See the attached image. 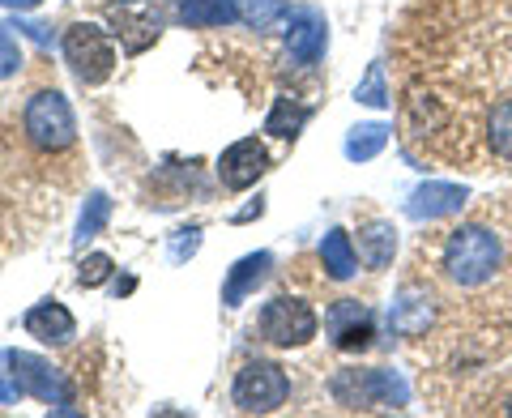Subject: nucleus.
<instances>
[{
  "label": "nucleus",
  "instance_id": "11",
  "mask_svg": "<svg viewBox=\"0 0 512 418\" xmlns=\"http://www.w3.org/2000/svg\"><path fill=\"white\" fill-rule=\"evenodd\" d=\"M265 171H269V154H265V146L256 137L235 141V146H227V150H222V158H218V180L227 184L231 192L252 188Z\"/></svg>",
  "mask_w": 512,
  "mask_h": 418
},
{
  "label": "nucleus",
  "instance_id": "23",
  "mask_svg": "<svg viewBox=\"0 0 512 418\" xmlns=\"http://www.w3.org/2000/svg\"><path fill=\"white\" fill-rule=\"evenodd\" d=\"M487 141H491V150L500 154L504 163H512V99H504L487 116Z\"/></svg>",
  "mask_w": 512,
  "mask_h": 418
},
{
  "label": "nucleus",
  "instance_id": "7",
  "mask_svg": "<svg viewBox=\"0 0 512 418\" xmlns=\"http://www.w3.org/2000/svg\"><path fill=\"white\" fill-rule=\"evenodd\" d=\"M5 363L13 367V384H18V393L43 401V406H56L64 414H73L69 410L73 389H69V380H64L60 367H52V363L39 359V355H26V350H9Z\"/></svg>",
  "mask_w": 512,
  "mask_h": 418
},
{
  "label": "nucleus",
  "instance_id": "8",
  "mask_svg": "<svg viewBox=\"0 0 512 418\" xmlns=\"http://www.w3.org/2000/svg\"><path fill=\"white\" fill-rule=\"evenodd\" d=\"M325 47H329V22L316 5H299L286 13V56H291V64L312 69L325 56Z\"/></svg>",
  "mask_w": 512,
  "mask_h": 418
},
{
  "label": "nucleus",
  "instance_id": "21",
  "mask_svg": "<svg viewBox=\"0 0 512 418\" xmlns=\"http://www.w3.org/2000/svg\"><path fill=\"white\" fill-rule=\"evenodd\" d=\"M384 146H389V128L359 124V128H350V137H346V158L350 163H367V158H376Z\"/></svg>",
  "mask_w": 512,
  "mask_h": 418
},
{
  "label": "nucleus",
  "instance_id": "32",
  "mask_svg": "<svg viewBox=\"0 0 512 418\" xmlns=\"http://www.w3.org/2000/svg\"><path fill=\"white\" fill-rule=\"evenodd\" d=\"M504 410H508V414H512V397H508V406H504Z\"/></svg>",
  "mask_w": 512,
  "mask_h": 418
},
{
  "label": "nucleus",
  "instance_id": "19",
  "mask_svg": "<svg viewBox=\"0 0 512 418\" xmlns=\"http://www.w3.org/2000/svg\"><path fill=\"white\" fill-rule=\"evenodd\" d=\"M308 116H312V107H303L299 99H291V94H282V99H274V107H269V116H265V133L291 141V137H299V128L308 124Z\"/></svg>",
  "mask_w": 512,
  "mask_h": 418
},
{
  "label": "nucleus",
  "instance_id": "27",
  "mask_svg": "<svg viewBox=\"0 0 512 418\" xmlns=\"http://www.w3.org/2000/svg\"><path fill=\"white\" fill-rule=\"evenodd\" d=\"M197 248H201V227H180L171 235V244H167V256L175 265H184L188 256H197Z\"/></svg>",
  "mask_w": 512,
  "mask_h": 418
},
{
  "label": "nucleus",
  "instance_id": "18",
  "mask_svg": "<svg viewBox=\"0 0 512 418\" xmlns=\"http://www.w3.org/2000/svg\"><path fill=\"white\" fill-rule=\"evenodd\" d=\"M175 18L192 30H214V26L239 22V13H235V0H175Z\"/></svg>",
  "mask_w": 512,
  "mask_h": 418
},
{
  "label": "nucleus",
  "instance_id": "16",
  "mask_svg": "<svg viewBox=\"0 0 512 418\" xmlns=\"http://www.w3.org/2000/svg\"><path fill=\"white\" fill-rule=\"evenodd\" d=\"M320 265H325L333 282H350L359 273V248L342 227L325 231V239H320Z\"/></svg>",
  "mask_w": 512,
  "mask_h": 418
},
{
  "label": "nucleus",
  "instance_id": "30",
  "mask_svg": "<svg viewBox=\"0 0 512 418\" xmlns=\"http://www.w3.org/2000/svg\"><path fill=\"white\" fill-rule=\"evenodd\" d=\"M39 5H43V0H0V9H13V13H30Z\"/></svg>",
  "mask_w": 512,
  "mask_h": 418
},
{
  "label": "nucleus",
  "instance_id": "1",
  "mask_svg": "<svg viewBox=\"0 0 512 418\" xmlns=\"http://www.w3.org/2000/svg\"><path fill=\"white\" fill-rule=\"evenodd\" d=\"M500 269H504V244H500V235L495 231L474 227V222L470 227L448 231V239H444V273L457 286H466V291L487 286Z\"/></svg>",
  "mask_w": 512,
  "mask_h": 418
},
{
  "label": "nucleus",
  "instance_id": "24",
  "mask_svg": "<svg viewBox=\"0 0 512 418\" xmlns=\"http://www.w3.org/2000/svg\"><path fill=\"white\" fill-rule=\"evenodd\" d=\"M355 99L363 103V107H389L393 99H389V86H384V64H367V77L355 86Z\"/></svg>",
  "mask_w": 512,
  "mask_h": 418
},
{
  "label": "nucleus",
  "instance_id": "22",
  "mask_svg": "<svg viewBox=\"0 0 512 418\" xmlns=\"http://www.w3.org/2000/svg\"><path fill=\"white\" fill-rule=\"evenodd\" d=\"M235 13L239 22L252 26V30H269L286 18V0H235Z\"/></svg>",
  "mask_w": 512,
  "mask_h": 418
},
{
  "label": "nucleus",
  "instance_id": "5",
  "mask_svg": "<svg viewBox=\"0 0 512 418\" xmlns=\"http://www.w3.org/2000/svg\"><path fill=\"white\" fill-rule=\"evenodd\" d=\"M286 397H291V376H286L278 363L256 359V363H244L235 372V384H231L235 410H244V414H274Z\"/></svg>",
  "mask_w": 512,
  "mask_h": 418
},
{
  "label": "nucleus",
  "instance_id": "15",
  "mask_svg": "<svg viewBox=\"0 0 512 418\" xmlns=\"http://www.w3.org/2000/svg\"><path fill=\"white\" fill-rule=\"evenodd\" d=\"M431 291H423V286H402V295L393 299V308H389V329L393 333H402V337H419L427 333L431 325Z\"/></svg>",
  "mask_w": 512,
  "mask_h": 418
},
{
  "label": "nucleus",
  "instance_id": "20",
  "mask_svg": "<svg viewBox=\"0 0 512 418\" xmlns=\"http://www.w3.org/2000/svg\"><path fill=\"white\" fill-rule=\"evenodd\" d=\"M107 222H111V197H107V192H90L86 205H82V214H77V235H73V244L82 248V244H90V239H99Z\"/></svg>",
  "mask_w": 512,
  "mask_h": 418
},
{
  "label": "nucleus",
  "instance_id": "31",
  "mask_svg": "<svg viewBox=\"0 0 512 418\" xmlns=\"http://www.w3.org/2000/svg\"><path fill=\"white\" fill-rule=\"evenodd\" d=\"M13 393H18V384H5V380H0V401H13Z\"/></svg>",
  "mask_w": 512,
  "mask_h": 418
},
{
  "label": "nucleus",
  "instance_id": "6",
  "mask_svg": "<svg viewBox=\"0 0 512 418\" xmlns=\"http://www.w3.org/2000/svg\"><path fill=\"white\" fill-rule=\"evenodd\" d=\"M261 337L269 346H282V350H291V346H308L316 329H320V320L312 312V303H303L295 295H278V299H269L265 308H261Z\"/></svg>",
  "mask_w": 512,
  "mask_h": 418
},
{
  "label": "nucleus",
  "instance_id": "28",
  "mask_svg": "<svg viewBox=\"0 0 512 418\" xmlns=\"http://www.w3.org/2000/svg\"><path fill=\"white\" fill-rule=\"evenodd\" d=\"M13 30H26L39 47H52V26H43V22H26L22 13H13Z\"/></svg>",
  "mask_w": 512,
  "mask_h": 418
},
{
  "label": "nucleus",
  "instance_id": "2",
  "mask_svg": "<svg viewBox=\"0 0 512 418\" xmlns=\"http://www.w3.org/2000/svg\"><path fill=\"white\" fill-rule=\"evenodd\" d=\"M329 393L346 410H406V380L384 367H342L329 380Z\"/></svg>",
  "mask_w": 512,
  "mask_h": 418
},
{
  "label": "nucleus",
  "instance_id": "25",
  "mask_svg": "<svg viewBox=\"0 0 512 418\" xmlns=\"http://www.w3.org/2000/svg\"><path fill=\"white\" fill-rule=\"evenodd\" d=\"M111 269H116V261H111L107 252H94V256H86V261L77 265V286L94 291V286H103L111 278Z\"/></svg>",
  "mask_w": 512,
  "mask_h": 418
},
{
  "label": "nucleus",
  "instance_id": "10",
  "mask_svg": "<svg viewBox=\"0 0 512 418\" xmlns=\"http://www.w3.org/2000/svg\"><path fill=\"white\" fill-rule=\"evenodd\" d=\"M325 333H329V342L338 350H346V355H359V350L372 346L376 320H372V312H367L359 299H338L325 312Z\"/></svg>",
  "mask_w": 512,
  "mask_h": 418
},
{
  "label": "nucleus",
  "instance_id": "17",
  "mask_svg": "<svg viewBox=\"0 0 512 418\" xmlns=\"http://www.w3.org/2000/svg\"><path fill=\"white\" fill-rule=\"evenodd\" d=\"M393 256H397V231H393V222H363L359 227V261L367 269H389L393 265Z\"/></svg>",
  "mask_w": 512,
  "mask_h": 418
},
{
  "label": "nucleus",
  "instance_id": "14",
  "mask_svg": "<svg viewBox=\"0 0 512 418\" xmlns=\"http://www.w3.org/2000/svg\"><path fill=\"white\" fill-rule=\"evenodd\" d=\"M269 269H274V256L269 252L239 256V261L227 269V282H222V303H227V308H239L248 295H256V286L269 278Z\"/></svg>",
  "mask_w": 512,
  "mask_h": 418
},
{
  "label": "nucleus",
  "instance_id": "29",
  "mask_svg": "<svg viewBox=\"0 0 512 418\" xmlns=\"http://www.w3.org/2000/svg\"><path fill=\"white\" fill-rule=\"evenodd\" d=\"M265 214V201L261 197H256V205H248V209H239V214L231 218V222H252V218H261Z\"/></svg>",
  "mask_w": 512,
  "mask_h": 418
},
{
  "label": "nucleus",
  "instance_id": "3",
  "mask_svg": "<svg viewBox=\"0 0 512 418\" xmlns=\"http://www.w3.org/2000/svg\"><path fill=\"white\" fill-rule=\"evenodd\" d=\"M22 128L30 146L47 154H60L77 141V116L60 90H39L22 111Z\"/></svg>",
  "mask_w": 512,
  "mask_h": 418
},
{
  "label": "nucleus",
  "instance_id": "4",
  "mask_svg": "<svg viewBox=\"0 0 512 418\" xmlns=\"http://www.w3.org/2000/svg\"><path fill=\"white\" fill-rule=\"evenodd\" d=\"M64 60H69L73 77L82 86H103L111 73H116V47H111L107 30L94 22H77L64 30Z\"/></svg>",
  "mask_w": 512,
  "mask_h": 418
},
{
  "label": "nucleus",
  "instance_id": "13",
  "mask_svg": "<svg viewBox=\"0 0 512 418\" xmlns=\"http://www.w3.org/2000/svg\"><path fill=\"white\" fill-rule=\"evenodd\" d=\"M22 329L30 337H39V342H47V346H69L77 337V320L60 299H43L22 316Z\"/></svg>",
  "mask_w": 512,
  "mask_h": 418
},
{
  "label": "nucleus",
  "instance_id": "12",
  "mask_svg": "<svg viewBox=\"0 0 512 418\" xmlns=\"http://www.w3.org/2000/svg\"><path fill=\"white\" fill-rule=\"evenodd\" d=\"M470 201V192L461 188V184H440V180H431L423 188H414L410 192V201H406V214L414 222H436V218H448V214H461V205Z\"/></svg>",
  "mask_w": 512,
  "mask_h": 418
},
{
  "label": "nucleus",
  "instance_id": "26",
  "mask_svg": "<svg viewBox=\"0 0 512 418\" xmlns=\"http://www.w3.org/2000/svg\"><path fill=\"white\" fill-rule=\"evenodd\" d=\"M18 73H22V47L9 35V26H0V82H9Z\"/></svg>",
  "mask_w": 512,
  "mask_h": 418
},
{
  "label": "nucleus",
  "instance_id": "9",
  "mask_svg": "<svg viewBox=\"0 0 512 418\" xmlns=\"http://www.w3.org/2000/svg\"><path fill=\"white\" fill-rule=\"evenodd\" d=\"M107 18L116 26L128 56L146 52V47L163 35V13H158L150 0H120V5H107Z\"/></svg>",
  "mask_w": 512,
  "mask_h": 418
}]
</instances>
